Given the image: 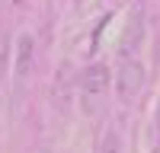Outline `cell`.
I'll return each mask as SVG.
<instances>
[{"instance_id": "cell-3", "label": "cell", "mask_w": 160, "mask_h": 153, "mask_svg": "<svg viewBox=\"0 0 160 153\" xmlns=\"http://www.w3.org/2000/svg\"><path fill=\"white\" fill-rule=\"evenodd\" d=\"M83 89L87 93H102L106 86H109V67L106 64H93V67H87L83 70Z\"/></svg>"}, {"instance_id": "cell-4", "label": "cell", "mask_w": 160, "mask_h": 153, "mask_svg": "<svg viewBox=\"0 0 160 153\" xmlns=\"http://www.w3.org/2000/svg\"><path fill=\"white\" fill-rule=\"evenodd\" d=\"M32 54H35V42H32V35H22L19 42H16V73L26 76L32 67Z\"/></svg>"}, {"instance_id": "cell-5", "label": "cell", "mask_w": 160, "mask_h": 153, "mask_svg": "<svg viewBox=\"0 0 160 153\" xmlns=\"http://www.w3.org/2000/svg\"><path fill=\"white\" fill-rule=\"evenodd\" d=\"M7 54H10V45H7V38L0 35V76H3V70H7Z\"/></svg>"}, {"instance_id": "cell-1", "label": "cell", "mask_w": 160, "mask_h": 153, "mask_svg": "<svg viewBox=\"0 0 160 153\" xmlns=\"http://www.w3.org/2000/svg\"><path fill=\"white\" fill-rule=\"evenodd\" d=\"M118 93H122V99H135L141 93V86H144V67H141V61L135 58H128L122 61V70H118Z\"/></svg>"}, {"instance_id": "cell-2", "label": "cell", "mask_w": 160, "mask_h": 153, "mask_svg": "<svg viewBox=\"0 0 160 153\" xmlns=\"http://www.w3.org/2000/svg\"><path fill=\"white\" fill-rule=\"evenodd\" d=\"M141 38H144V16H141V10H135V13H131V19H128V26H125L122 45H118V51H122V61H128V58L141 48Z\"/></svg>"}, {"instance_id": "cell-6", "label": "cell", "mask_w": 160, "mask_h": 153, "mask_svg": "<svg viewBox=\"0 0 160 153\" xmlns=\"http://www.w3.org/2000/svg\"><path fill=\"white\" fill-rule=\"evenodd\" d=\"M102 153H118V140H115V137H106V144H102Z\"/></svg>"}]
</instances>
